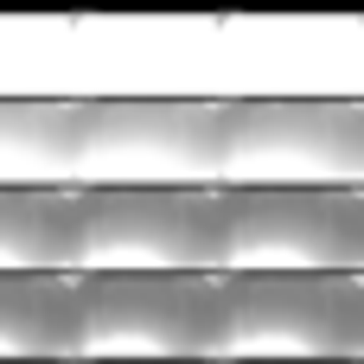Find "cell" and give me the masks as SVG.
<instances>
[{
  "mask_svg": "<svg viewBox=\"0 0 364 364\" xmlns=\"http://www.w3.org/2000/svg\"><path fill=\"white\" fill-rule=\"evenodd\" d=\"M224 198L218 186H90L77 192L70 275H218Z\"/></svg>",
  "mask_w": 364,
  "mask_h": 364,
  "instance_id": "obj_3",
  "label": "cell"
},
{
  "mask_svg": "<svg viewBox=\"0 0 364 364\" xmlns=\"http://www.w3.org/2000/svg\"><path fill=\"white\" fill-rule=\"evenodd\" d=\"M70 364H211L218 275H70Z\"/></svg>",
  "mask_w": 364,
  "mask_h": 364,
  "instance_id": "obj_5",
  "label": "cell"
},
{
  "mask_svg": "<svg viewBox=\"0 0 364 364\" xmlns=\"http://www.w3.org/2000/svg\"><path fill=\"white\" fill-rule=\"evenodd\" d=\"M218 275H364V192H218Z\"/></svg>",
  "mask_w": 364,
  "mask_h": 364,
  "instance_id": "obj_6",
  "label": "cell"
},
{
  "mask_svg": "<svg viewBox=\"0 0 364 364\" xmlns=\"http://www.w3.org/2000/svg\"><path fill=\"white\" fill-rule=\"evenodd\" d=\"M364 147L358 96H243L218 102V192H352Z\"/></svg>",
  "mask_w": 364,
  "mask_h": 364,
  "instance_id": "obj_1",
  "label": "cell"
},
{
  "mask_svg": "<svg viewBox=\"0 0 364 364\" xmlns=\"http://www.w3.org/2000/svg\"><path fill=\"white\" fill-rule=\"evenodd\" d=\"M70 96H0V186H32V173H64Z\"/></svg>",
  "mask_w": 364,
  "mask_h": 364,
  "instance_id": "obj_9",
  "label": "cell"
},
{
  "mask_svg": "<svg viewBox=\"0 0 364 364\" xmlns=\"http://www.w3.org/2000/svg\"><path fill=\"white\" fill-rule=\"evenodd\" d=\"M211 364H364V275H218Z\"/></svg>",
  "mask_w": 364,
  "mask_h": 364,
  "instance_id": "obj_2",
  "label": "cell"
},
{
  "mask_svg": "<svg viewBox=\"0 0 364 364\" xmlns=\"http://www.w3.org/2000/svg\"><path fill=\"white\" fill-rule=\"evenodd\" d=\"M77 269V186L32 179L0 186V275H70Z\"/></svg>",
  "mask_w": 364,
  "mask_h": 364,
  "instance_id": "obj_7",
  "label": "cell"
},
{
  "mask_svg": "<svg viewBox=\"0 0 364 364\" xmlns=\"http://www.w3.org/2000/svg\"><path fill=\"white\" fill-rule=\"evenodd\" d=\"M77 282L70 275H0V364H70Z\"/></svg>",
  "mask_w": 364,
  "mask_h": 364,
  "instance_id": "obj_8",
  "label": "cell"
},
{
  "mask_svg": "<svg viewBox=\"0 0 364 364\" xmlns=\"http://www.w3.org/2000/svg\"><path fill=\"white\" fill-rule=\"evenodd\" d=\"M211 141L205 96H96L70 115L64 186H211Z\"/></svg>",
  "mask_w": 364,
  "mask_h": 364,
  "instance_id": "obj_4",
  "label": "cell"
}]
</instances>
